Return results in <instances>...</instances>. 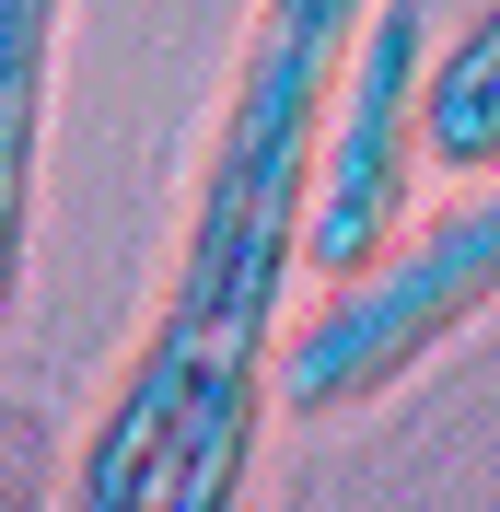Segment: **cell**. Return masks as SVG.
<instances>
[{
    "mask_svg": "<svg viewBox=\"0 0 500 512\" xmlns=\"http://www.w3.org/2000/svg\"><path fill=\"white\" fill-rule=\"evenodd\" d=\"M373 24V0H256L233 82H221L210 152L187 187V245L163 280V315L140 326L128 373L105 384L94 431L70 454L82 512H221L245 501L268 396H280V303L303 280L326 105Z\"/></svg>",
    "mask_w": 500,
    "mask_h": 512,
    "instance_id": "6da1fadb",
    "label": "cell"
},
{
    "mask_svg": "<svg viewBox=\"0 0 500 512\" xmlns=\"http://www.w3.org/2000/svg\"><path fill=\"white\" fill-rule=\"evenodd\" d=\"M489 303H500V163L477 175L466 210H442L431 233L384 245L361 280H338L303 326H291V350H280V408H303V419L373 408V396H396L431 350H454Z\"/></svg>",
    "mask_w": 500,
    "mask_h": 512,
    "instance_id": "7a4b0ae2",
    "label": "cell"
},
{
    "mask_svg": "<svg viewBox=\"0 0 500 512\" xmlns=\"http://www.w3.org/2000/svg\"><path fill=\"white\" fill-rule=\"evenodd\" d=\"M431 0H373V24L338 70V105H326V163H314V222H303V268L326 291L361 280L384 245H396L407 175L431 163Z\"/></svg>",
    "mask_w": 500,
    "mask_h": 512,
    "instance_id": "3957f363",
    "label": "cell"
},
{
    "mask_svg": "<svg viewBox=\"0 0 500 512\" xmlns=\"http://www.w3.org/2000/svg\"><path fill=\"white\" fill-rule=\"evenodd\" d=\"M70 0H0V326L35 268V175H47V105H59Z\"/></svg>",
    "mask_w": 500,
    "mask_h": 512,
    "instance_id": "277c9868",
    "label": "cell"
},
{
    "mask_svg": "<svg viewBox=\"0 0 500 512\" xmlns=\"http://www.w3.org/2000/svg\"><path fill=\"white\" fill-rule=\"evenodd\" d=\"M489 163H500V0H477L431 47V175L477 187Z\"/></svg>",
    "mask_w": 500,
    "mask_h": 512,
    "instance_id": "5b68a950",
    "label": "cell"
}]
</instances>
